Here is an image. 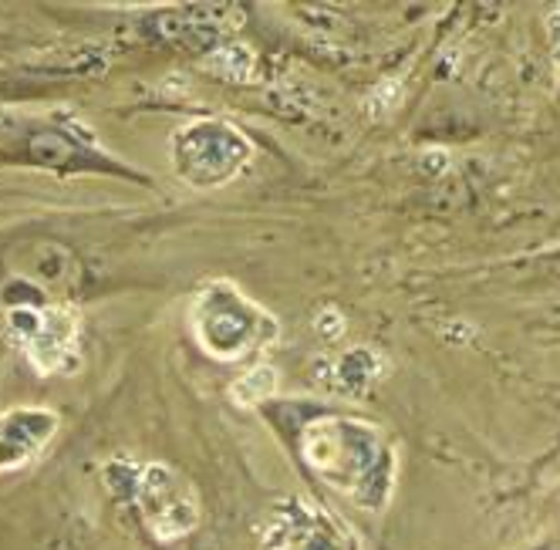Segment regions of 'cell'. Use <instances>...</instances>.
<instances>
[{
  "label": "cell",
  "instance_id": "cell-3",
  "mask_svg": "<svg viewBox=\"0 0 560 550\" xmlns=\"http://www.w3.org/2000/svg\"><path fill=\"white\" fill-rule=\"evenodd\" d=\"M254 160L250 139L230 122L199 119L186 122L173 136V169L183 183L196 189H213L240 176Z\"/></svg>",
  "mask_w": 560,
  "mask_h": 550
},
{
  "label": "cell",
  "instance_id": "cell-9",
  "mask_svg": "<svg viewBox=\"0 0 560 550\" xmlns=\"http://www.w3.org/2000/svg\"><path fill=\"white\" fill-rule=\"evenodd\" d=\"M378 359L372 355V351H351V355L338 365V378H341V385L345 388H351V391H358V388H365L375 375H378Z\"/></svg>",
  "mask_w": 560,
  "mask_h": 550
},
{
  "label": "cell",
  "instance_id": "cell-8",
  "mask_svg": "<svg viewBox=\"0 0 560 550\" xmlns=\"http://www.w3.org/2000/svg\"><path fill=\"white\" fill-rule=\"evenodd\" d=\"M273 388H277V372L270 365H257L254 372L233 382V402L250 409V406L264 402L267 396H273Z\"/></svg>",
  "mask_w": 560,
  "mask_h": 550
},
{
  "label": "cell",
  "instance_id": "cell-10",
  "mask_svg": "<svg viewBox=\"0 0 560 550\" xmlns=\"http://www.w3.org/2000/svg\"><path fill=\"white\" fill-rule=\"evenodd\" d=\"M254 65V58H250V51L244 48V45H230L226 51H220V55H213L210 58V68L213 71H220V74H226V78H236V82H244V78H250V68Z\"/></svg>",
  "mask_w": 560,
  "mask_h": 550
},
{
  "label": "cell",
  "instance_id": "cell-1",
  "mask_svg": "<svg viewBox=\"0 0 560 550\" xmlns=\"http://www.w3.org/2000/svg\"><path fill=\"white\" fill-rule=\"evenodd\" d=\"M304 459L325 483L382 510L395 483V453L385 432L358 419H317L304 429Z\"/></svg>",
  "mask_w": 560,
  "mask_h": 550
},
{
  "label": "cell",
  "instance_id": "cell-2",
  "mask_svg": "<svg viewBox=\"0 0 560 550\" xmlns=\"http://www.w3.org/2000/svg\"><path fill=\"white\" fill-rule=\"evenodd\" d=\"M192 331L207 355L240 362L270 348L280 325L230 281H210L192 301Z\"/></svg>",
  "mask_w": 560,
  "mask_h": 550
},
{
  "label": "cell",
  "instance_id": "cell-7",
  "mask_svg": "<svg viewBox=\"0 0 560 550\" xmlns=\"http://www.w3.org/2000/svg\"><path fill=\"white\" fill-rule=\"evenodd\" d=\"M58 416L48 409H14L0 416V473L27 466L58 432Z\"/></svg>",
  "mask_w": 560,
  "mask_h": 550
},
{
  "label": "cell",
  "instance_id": "cell-11",
  "mask_svg": "<svg viewBox=\"0 0 560 550\" xmlns=\"http://www.w3.org/2000/svg\"><path fill=\"white\" fill-rule=\"evenodd\" d=\"M341 328H345L341 314H335L331 307H328V311H322V318H317V331H322L325 338H338V335H341Z\"/></svg>",
  "mask_w": 560,
  "mask_h": 550
},
{
  "label": "cell",
  "instance_id": "cell-5",
  "mask_svg": "<svg viewBox=\"0 0 560 550\" xmlns=\"http://www.w3.org/2000/svg\"><path fill=\"white\" fill-rule=\"evenodd\" d=\"M267 550H362L341 517L322 506L288 500L267 524Z\"/></svg>",
  "mask_w": 560,
  "mask_h": 550
},
{
  "label": "cell",
  "instance_id": "cell-4",
  "mask_svg": "<svg viewBox=\"0 0 560 550\" xmlns=\"http://www.w3.org/2000/svg\"><path fill=\"white\" fill-rule=\"evenodd\" d=\"M132 496L139 503L145 527L159 540L186 537L199 524V496L192 483L166 463L142 466L132 480Z\"/></svg>",
  "mask_w": 560,
  "mask_h": 550
},
{
  "label": "cell",
  "instance_id": "cell-6",
  "mask_svg": "<svg viewBox=\"0 0 560 550\" xmlns=\"http://www.w3.org/2000/svg\"><path fill=\"white\" fill-rule=\"evenodd\" d=\"M11 328L37 372H45V375L58 372L65 368V359L74 355L78 318L68 307H31V304L14 307Z\"/></svg>",
  "mask_w": 560,
  "mask_h": 550
}]
</instances>
